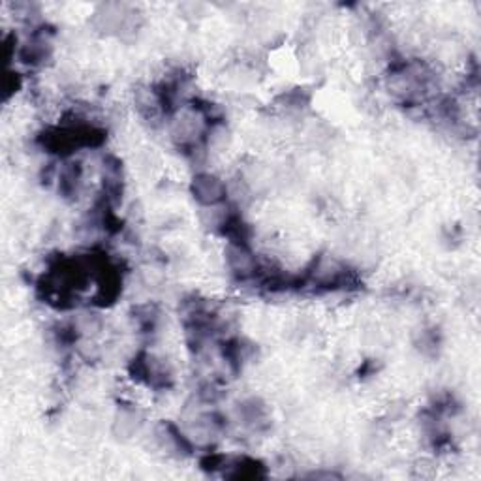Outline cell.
I'll return each instance as SVG.
<instances>
[{
	"label": "cell",
	"instance_id": "6da1fadb",
	"mask_svg": "<svg viewBox=\"0 0 481 481\" xmlns=\"http://www.w3.org/2000/svg\"><path fill=\"white\" fill-rule=\"evenodd\" d=\"M190 192L194 200L202 207H217L226 202L228 187L226 182L214 173L200 172L196 173L190 182Z\"/></svg>",
	"mask_w": 481,
	"mask_h": 481
},
{
	"label": "cell",
	"instance_id": "7a4b0ae2",
	"mask_svg": "<svg viewBox=\"0 0 481 481\" xmlns=\"http://www.w3.org/2000/svg\"><path fill=\"white\" fill-rule=\"evenodd\" d=\"M226 263L229 273L239 280L256 278L260 273V263L246 243H228Z\"/></svg>",
	"mask_w": 481,
	"mask_h": 481
},
{
	"label": "cell",
	"instance_id": "3957f363",
	"mask_svg": "<svg viewBox=\"0 0 481 481\" xmlns=\"http://www.w3.org/2000/svg\"><path fill=\"white\" fill-rule=\"evenodd\" d=\"M81 165L76 162L66 164L64 168L59 173V190L62 192L64 197H77L79 188H81Z\"/></svg>",
	"mask_w": 481,
	"mask_h": 481
}]
</instances>
